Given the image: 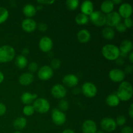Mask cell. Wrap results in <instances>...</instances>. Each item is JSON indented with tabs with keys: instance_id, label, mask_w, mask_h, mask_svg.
I'll use <instances>...</instances> for the list:
<instances>
[{
	"instance_id": "cell-1",
	"label": "cell",
	"mask_w": 133,
	"mask_h": 133,
	"mask_svg": "<svg viewBox=\"0 0 133 133\" xmlns=\"http://www.w3.org/2000/svg\"><path fill=\"white\" fill-rule=\"evenodd\" d=\"M116 95L120 101H129L133 96V88L131 83L125 81L122 82L118 87Z\"/></svg>"
},
{
	"instance_id": "cell-2",
	"label": "cell",
	"mask_w": 133,
	"mask_h": 133,
	"mask_svg": "<svg viewBox=\"0 0 133 133\" xmlns=\"http://www.w3.org/2000/svg\"><path fill=\"white\" fill-rule=\"evenodd\" d=\"M119 49L117 45L112 44H108L104 45L101 49L103 56L108 61H116L119 57Z\"/></svg>"
},
{
	"instance_id": "cell-3",
	"label": "cell",
	"mask_w": 133,
	"mask_h": 133,
	"mask_svg": "<svg viewBox=\"0 0 133 133\" xmlns=\"http://www.w3.org/2000/svg\"><path fill=\"white\" fill-rule=\"evenodd\" d=\"M15 49L9 45L0 47V63H8L15 57Z\"/></svg>"
},
{
	"instance_id": "cell-4",
	"label": "cell",
	"mask_w": 133,
	"mask_h": 133,
	"mask_svg": "<svg viewBox=\"0 0 133 133\" xmlns=\"http://www.w3.org/2000/svg\"><path fill=\"white\" fill-rule=\"evenodd\" d=\"M34 109L35 111L40 114H45L47 113L50 109V103L49 101L45 98L43 97H39L37 98L33 102Z\"/></svg>"
},
{
	"instance_id": "cell-5",
	"label": "cell",
	"mask_w": 133,
	"mask_h": 133,
	"mask_svg": "<svg viewBox=\"0 0 133 133\" xmlns=\"http://www.w3.org/2000/svg\"><path fill=\"white\" fill-rule=\"evenodd\" d=\"M89 20L97 27H102L106 25V15L100 10H95L89 16Z\"/></svg>"
},
{
	"instance_id": "cell-6",
	"label": "cell",
	"mask_w": 133,
	"mask_h": 133,
	"mask_svg": "<svg viewBox=\"0 0 133 133\" xmlns=\"http://www.w3.org/2000/svg\"><path fill=\"white\" fill-rule=\"evenodd\" d=\"M81 92L84 96L89 98L95 97L97 93V88L94 83L91 82H86L83 84Z\"/></svg>"
},
{
	"instance_id": "cell-7",
	"label": "cell",
	"mask_w": 133,
	"mask_h": 133,
	"mask_svg": "<svg viewBox=\"0 0 133 133\" xmlns=\"http://www.w3.org/2000/svg\"><path fill=\"white\" fill-rule=\"evenodd\" d=\"M100 126L103 131L108 132H113L115 131L117 127L115 119L110 117L103 118L100 122Z\"/></svg>"
},
{
	"instance_id": "cell-8",
	"label": "cell",
	"mask_w": 133,
	"mask_h": 133,
	"mask_svg": "<svg viewBox=\"0 0 133 133\" xmlns=\"http://www.w3.org/2000/svg\"><path fill=\"white\" fill-rule=\"evenodd\" d=\"M37 75L42 81H48L53 76V70L48 65H44L38 69Z\"/></svg>"
},
{
	"instance_id": "cell-9",
	"label": "cell",
	"mask_w": 133,
	"mask_h": 133,
	"mask_svg": "<svg viewBox=\"0 0 133 133\" xmlns=\"http://www.w3.org/2000/svg\"><path fill=\"white\" fill-rule=\"evenodd\" d=\"M51 118L53 123L57 125H62L66 121V114L58 109H53L51 112Z\"/></svg>"
},
{
	"instance_id": "cell-10",
	"label": "cell",
	"mask_w": 133,
	"mask_h": 133,
	"mask_svg": "<svg viewBox=\"0 0 133 133\" xmlns=\"http://www.w3.org/2000/svg\"><path fill=\"white\" fill-rule=\"evenodd\" d=\"M109 79L114 83H122L125 78V74L119 68L112 69L109 73Z\"/></svg>"
},
{
	"instance_id": "cell-11",
	"label": "cell",
	"mask_w": 133,
	"mask_h": 133,
	"mask_svg": "<svg viewBox=\"0 0 133 133\" xmlns=\"http://www.w3.org/2000/svg\"><path fill=\"white\" fill-rule=\"evenodd\" d=\"M121 21L122 18L116 11H112L106 16V25L108 27H115Z\"/></svg>"
},
{
	"instance_id": "cell-12",
	"label": "cell",
	"mask_w": 133,
	"mask_h": 133,
	"mask_svg": "<svg viewBox=\"0 0 133 133\" xmlns=\"http://www.w3.org/2000/svg\"><path fill=\"white\" fill-rule=\"evenodd\" d=\"M51 92L55 98L62 99L67 94V90L62 84H57L53 86L51 90Z\"/></svg>"
},
{
	"instance_id": "cell-13",
	"label": "cell",
	"mask_w": 133,
	"mask_h": 133,
	"mask_svg": "<svg viewBox=\"0 0 133 133\" xmlns=\"http://www.w3.org/2000/svg\"><path fill=\"white\" fill-rule=\"evenodd\" d=\"M38 46L40 50L44 53H49L53 46V40L48 36H44L40 40Z\"/></svg>"
},
{
	"instance_id": "cell-14",
	"label": "cell",
	"mask_w": 133,
	"mask_h": 133,
	"mask_svg": "<svg viewBox=\"0 0 133 133\" xmlns=\"http://www.w3.org/2000/svg\"><path fill=\"white\" fill-rule=\"evenodd\" d=\"M118 12L121 18H123L124 19L131 18V16L132 14V5L128 3H123L119 6Z\"/></svg>"
},
{
	"instance_id": "cell-15",
	"label": "cell",
	"mask_w": 133,
	"mask_h": 133,
	"mask_svg": "<svg viewBox=\"0 0 133 133\" xmlns=\"http://www.w3.org/2000/svg\"><path fill=\"white\" fill-rule=\"evenodd\" d=\"M22 28L25 32H32L37 28V23L32 18H26L22 22Z\"/></svg>"
},
{
	"instance_id": "cell-16",
	"label": "cell",
	"mask_w": 133,
	"mask_h": 133,
	"mask_svg": "<svg viewBox=\"0 0 133 133\" xmlns=\"http://www.w3.org/2000/svg\"><path fill=\"white\" fill-rule=\"evenodd\" d=\"M97 127L96 122L92 119H87L82 125L83 133H96Z\"/></svg>"
},
{
	"instance_id": "cell-17",
	"label": "cell",
	"mask_w": 133,
	"mask_h": 133,
	"mask_svg": "<svg viewBox=\"0 0 133 133\" xmlns=\"http://www.w3.org/2000/svg\"><path fill=\"white\" fill-rule=\"evenodd\" d=\"M62 83L66 87H70V88H74L78 84L79 79L74 74H67L64 76L62 79Z\"/></svg>"
},
{
	"instance_id": "cell-18",
	"label": "cell",
	"mask_w": 133,
	"mask_h": 133,
	"mask_svg": "<svg viewBox=\"0 0 133 133\" xmlns=\"http://www.w3.org/2000/svg\"><path fill=\"white\" fill-rule=\"evenodd\" d=\"M35 80L33 74L29 72H25L22 74L18 78L19 83L22 86H28L32 83Z\"/></svg>"
},
{
	"instance_id": "cell-19",
	"label": "cell",
	"mask_w": 133,
	"mask_h": 133,
	"mask_svg": "<svg viewBox=\"0 0 133 133\" xmlns=\"http://www.w3.org/2000/svg\"><path fill=\"white\" fill-rule=\"evenodd\" d=\"M78 41L82 44H86L88 42L91 38V34L88 30L83 29L78 31L77 35Z\"/></svg>"
},
{
	"instance_id": "cell-20",
	"label": "cell",
	"mask_w": 133,
	"mask_h": 133,
	"mask_svg": "<svg viewBox=\"0 0 133 133\" xmlns=\"http://www.w3.org/2000/svg\"><path fill=\"white\" fill-rule=\"evenodd\" d=\"M38 98L36 94H32L31 92H24L21 96V101L25 105H31Z\"/></svg>"
},
{
	"instance_id": "cell-21",
	"label": "cell",
	"mask_w": 133,
	"mask_h": 133,
	"mask_svg": "<svg viewBox=\"0 0 133 133\" xmlns=\"http://www.w3.org/2000/svg\"><path fill=\"white\" fill-rule=\"evenodd\" d=\"M94 3L91 1L86 0L81 3V13L87 16H90L94 10Z\"/></svg>"
},
{
	"instance_id": "cell-22",
	"label": "cell",
	"mask_w": 133,
	"mask_h": 133,
	"mask_svg": "<svg viewBox=\"0 0 133 133\" xmlns=\"http://www.w3.org/2000/svg\"><path fill=\"white\" fill-rule=\"evenodd\" d=\"M133 49L132 42L130 40H124L121 42L119 49L120 53L127 54L131 53Z\"/></svg>"
},
{
	"instance_id": "cell-23",
	"label": "cell",
	"mask_w": 133,
	"mask_h": 133,
	"mask_svg": "<svg viewBox=\"0 0 133 133\" xmlns=\"http://www.w3.org/2000/svg\"><path fill=\"white\" fill-rule=\"evenodd\" d=\"M23 13L27 18H31L36 14V6L31 3H27L23 7Z\"/></svg>"
},
{
	"instance_id": "cell-24",
	"label": "cell",
	"mask_w": 133,
	"mask_h": 133,
	"mask_svg": "<svg viewBox=\"0 0 133 133\" xmlns=\"http://www.w3.org/2000/svg\"><path fill=\"white\" fill-rule=\"evenodd\" d=\"M114 5L112 2L111 0H106L104 1L100 6V11L103 14H109L114 10Z\"/></svg>"
},
{
	"instance_id": "cell-25",
	"label": "cell",
	"mask_w": 133,
	"mask_h": 133,
	"mask_svg": "<svg viewBox=\"0 0 133 133\" xmlns=\"http://www.w3.org/2000/svg\"><path fill=\"white\" fill-rule=\"evenodd\" d=\"M105 102L107 105L111 107H115L119 105L120 100L117 96L116 94H109L105 99Z\"/></svg>"
},
{
	"instance_id": "cell-26",
	"label": "cell",
	"mask_w": 133,
	"mask_h": 133,
	"mask_svg": "<svg viewBox=\"0 0 133 133\" xmlns=\"http://www.w3.org/2000/svg\"><path fill=\"white\" fill-rule=\"evenodd\" d=\"M27 119L24 117H18L14 119L13 122V127L18 131L22 130L25 128L27 125Z\"/></svg>"
},
{
	"instance_id": "cell-27",
	"label": "cell",
	"mask_w": 133,
	"mask_h": 133,
	"mask_svg": "<svg viewBox=\"0 0 133 133\" xmlns=\"http://www.w3.org/2000/svg\"><path fill=\"white\" fill-rule=\"evenodd\" d=\"M102 36L104 38H105L106 40H112L115 37V31H114V29L110 27H104L103 29L102 30Z\"/></svg>"
},
{
	"instance_id": "cell-28",
	"label": "cell",
	"mask_w": 133,
	"mask_h": 133,
	"mask_svg": "<svg viewBox=\"0 0 133 133\" xmlns=\"http://www.w3.org/2000/svg\"><path fill=\"white\" fill-rule=\"evenodd\" d=\"M15 64L19 69H24L28 65V61L26 57L20 55L16 57Z\"/></svg>"
},
{
	"instance_id": "cell-29",
	"label": "cell",
	"mask_w": 133,
	"mask_h": 133,
	"mask_svg": "<svg viewBox=\"0 0 133 133\" xmlns=\"http://www.w3.org/2000/svg\"><path fill=\"white\" fill-rule=\"evenodd\" d=\"M75 21L78 25H84L87 24L89 22V18L88 16L83 14V13H79L77 15L75 16Z\"/></svg>"
},
{
	"instance_id": "cell-30",
	"label": "cell",
	"mask_w": 133,
	"mask_h": 133,
	"mask_svg": "<svg viewBox=\"0 0 133 133\" xmlns=\"http://www.w3.org/2000/svg\"><path fill=\"white\" fill-rule=\"evenodd\" d=\"M9 16V10L5 7L0 6V24L6 22Z\"/></svg>"
},
{
	"instance_id": "cell-31",
	"label": "cell",
	"mask_w": 133,
	"mask_h": 133,
	"mask_svg": "<svg viewBox=\"0 0 133 133\" xmlns=\"http://www.w3.org/2000/svg\"><path fill=\"white\" fill-rule=\"evenodd\" d=\"M66 5L68 9L71 11L75 10L79 6V0H67L66 1Z\"/></svg>"
},
{
	"instance_id": "cell-32",
	"label": "cell",
	"mask_w": 133,
	"mask_h": 133,
	"mask_svg": "<svg viewBox=\"0 0 133 133\" xmlns=\"http://www.w3.org/2000/svg\"><path fill=\"white\" fill-rule=\"evenodd\" d=\"M35 110L34 109L33 106L31 105H25L24 107L23 108V113L25 116H31L34 114Z\"/></svg>"
},
{
	"instance_id": "cell-33",
	"label": "cell",
	"mask_w": 133,
	"mask_h": 133,
	"mask_svg": "<svg viewBox=\"0 0 133 133\" xmlns=\"http://www.w3.org/2000/svg\"><path fill=\"white\" fill-rule=\"evenodd\" d=\"M69 109V103L66 100L62 99L59 101L58 103V109L62 112L67 111Z\"/></svg>"
},
{
	"instance_id": "cell-34",
	"label": "cell",
	"mask_w": 133,
	"mask_h": 133,
	"mask_svg": "<svg viewBox=\"0 0 133 133\" xmlns=\"http://www.w3.org/2000/svg\"><path fill=\"white\" fill-rule=\"evenodd\" d=\"M61 65V60L58 59V58H55L53 59H52V61H51V66L50 67L53 70H57L60 68Z\"/></svg>"
},
{
	"instance_id": "cell-35",
	"label": "cell",
	"mask_w": 133,
	"mask_h": 133,
	"mask_svg": "<svg viewBox=\"0 0 133 133\" xmlns=\"http://www.w3.org/2000/svg\"><path fill=\"white\" fill-rule=\"evenodd\" d=\"M28 70L31 74L36 72L38 70V65L36 62H31L28 64Z\"/></svg>"
},
{
	"instance_id": "cell-36",
	"label": "cell",
	"mask_w": 133,
	"mask_h": 133,
	"mask_svg": "<svg viewBox=\"0 0 133 133\" xmlns=\"http://www.w3.org/2000/svg\"><path fill=\"white\" fill-rule=\"evenodd\" d=\"M126 118L123 115L118 116L115 119L117 126H123L126 123Z\"/></svg>"
},
{
	"instance_id": "cell-37",
	"label": "cell",
	"mask_w": 133,
	"mask_h": 133,
	"mask_svg": "<svg viewBox=\"0 0 133 133\" xmlns=\"http://www.w3.org/2000/svg\"><path fill=\"white\" fill-rule=\"evenodd\" d=\"M116 29L118 31V32H120V33H123V32H125L126 31H127V29L126 28V27L125 26V25L123 24V22H121L120 23H118L116 26L115 27Z\"/></svg>"
},
{
	"instance_id": "cell-38",
	"label": "cell",
	"mask_w": 133,
	"mask_h": 133,
	"mask_svg": "<svg viewBox=\"0 0 133 133\" xmlns=\"http://www.w3.org/2000/svg\"><path fill=\"white\" fill-rule=\"evenodd\" d=\"M41 32H45L48 30V26L46 23H40L39 24H37V28Z\"/></svg>"
},
{
	"instance_id": "cell-39",
	"label": "cell",
	"mask_w": 133,
	"mask_h": 133,
	"mask_svg": "<svg viewBox=\"0 0 133 133\" xmlns=\"http://www.w3.org/2000/svg\"><path fill=\"white\" fill-rule=\"evenodd\" d=\"M123 24L126 27L127 29H131L132 26V21L131 18H125L124 21H123Z\"/></svg>"
},
{
	"instance_id": "cell-40",
	"label": "cell",
	"mask_w": 133,
	"mask_h": 133,
	"mask_svg": "<svg viewBox=\"0 0 133 133\" xmlns=\"http://www.w3.org/2000/svg\"><path fill=\"white\" fill-rule=\"evenodd\" d=\"M55 2V1L54 0H38L37 1V3L38 4H40L42 5H52Z\"/></svg>"
},
{
	"instance_id": "cell-41",
	"label": "cell",
	"mask_w": 133,
	"mask_h": 133,
	"mask_svg": "<svg viewBox=\"0 0 133 133\" xmlns=\"http://www.w3.org/2000/svg\"><path fill=\"white\" fill-rule=\"evenodd\" d=\"M6 107L3 103L0 102V116H2L6 113Z\"/></svg>"
},
{
	"instance_id": "cell-42",
	"label": "cell",
	"mask_w": 133,
	"mask_h": 133,
	"mask_svg": "<svg viewBox=\"0 0 133 133\" xmlns=\"http://www.w3.org/2000/svg\"><path fill=\"white\" fill-rule=\"evenodd\" d=\"M132 129L129 126H125L121 130V133H132Z\"/></svg>"
},
{
	"instance_id": "cell-43",
	"label": "cell",
	"mask_w": 133,
	"mask_h": 133,
	"mask_svg": "<svg viewBox=\"0 0 133 133\" xmlns=\"http://www.w3.org/2000/svg\"><path fill=\"white\" fill-rule=\"evenodd\" d=\"M132 68L133 67L132 65H128V66H126L125 68V71H124L125 74L126 73L127 74H131L132 72Z\"/></svg>"
},
{
	"instance_id": "cell-44",
	"label": "cell",
	"mask_w": 133,
	"mask_h": 133,
	"mask_svg": "<svg viewBox=\"0 0 133 133\" xmlns=\"http://www.w3.org/2000/svg\"><path fill=\"white\" fill-rule=\"evenodd\" d=\"M116 64L118 66H122V65L124 64L125 63V60L123 58H121V57H119V58H117L116 60L115 61Z\"/></svg>"
},
{
	"instance_id": "cell-45",
	"label": "cell",
	"mask_w": 133,
	"mask_h": 133,
	"mask_svg": "<svg viewBox=\"0 0 133 133\" xmlns=\"http://www.w3.org/2000/svg\"><path fill=\"white\" fill-rule=\"evenodd\" d=\"M128 114L131 119L133 118V104H131V105H130L129 108Z\"/></svg>"
},
{
	"instance_id": "cell-46",
	"label": "cell",
	"mask_w": 133,
	"mask_h": 133,
	"mask_svg": "<svg viewBox=\"0 0 133 133\" xmlns=\"http://www.w3.org/2000/svg\"><path fill=\"white\" fill-rule=\"evenodd\" d=\"M81 89L80 88H79V87H74V88H73V90H72V92L73 94H74V95H78L79 94H80L81 92Z\"/></svg>"
},
{
	"instance_id": "cell-47",
	"label": "cell",
	"mask_w": 133,
	"mask_h": 133,
	"mask_svg": "<svg viewBox=\"0 0 133 133\" xmlns=\"http://www.w3.org/2000/svg\"><path fill=\"white\" fill-rule=\"evenodd\" d=\"M29 52L30 51L29 50V49H27V48H23L22 51V55L23 56L26 57V56L28 55L29 54Z\"/></svg>"
},
{
	"instance_id": "cell-48",
	"label": "cell",
	"mask_w": 133,
	"mask_h": 133,
	"mask_svg": "<svg viewBox=\"0 0 133 133\" xmlns=\"http://www.w3.org/2000/svg\"><path fill=\"white\" fill-rule=\"evenodd\" d=\"M128 58H129V60L130 62H131V63H132L133 62V53H132V51H131V53H129Z\"/></svg>"
},
{
	"instance_id": "cell-49",
	"label": "cell",
	"mask_w": 133,
	"mask_h": 133,
	"mask_svg": "<svg viewBox=\"0 0 133 133\" xmlns=\"http://www.w3.org/2000/svg\"><path fill=\"white\" fill-rule=\"evenodd\" d=\"M112 2L113 3L114 5H119L122 3V0H112Z\"/></svg>"
},
{
	"instance_id": "cell-50",
	"label": "cell",
	"mask_w": 133,
	"mask_h": 133,
	"mask_svg": "<svg viewBox=\"0 0 133 133\" xmlns=\"http://www.w3.org/2000/svg\"><path fill=\"white\" fill-rule=\"evenodd\" d=\"M62 133H75V132H74V131H73L72 129H66L64 130Z\"/></svg>"
},
{
	"instance_id": "cell-51",
	"label": "cell",
	"mask_w": 133,
	"mask_h": 133,
	"mask_svg": "<svg viewBox=\"0 0 133 133\" xmlns=\"http://www.w3.org/2000/svg\"><path fill=\"white\" fill-rule=\"evenodd\" d=\"M4 79H5V76H4L3 74L1 71H0V84L3 82Z\"/></svg>"
},
{
	"instance_id": "cell-52",
	"label": "cell",
	"mask_w": 133,
	"mask_h": 133,
	"mask_svg": "<svg viewBox=\"0 0 133 133\" xmlns=\"http://www.w3.org/2000/svg\"><path fill=\"white\" fill-rule=\"evenodd\" d=\"M42 9H43V5H40V4H39L38 5H37V6H36V10H41Z\"/></svg>"
},
{
	"instance_id": "cell-53",
	"label": "cell",
	"mask_w": 133,
	"mask_h": 133,
	"mask_svg": "<svg viewBox=\"0 0 133 133\" xmlns=\"http://www.w3.org/2000/svg\"><path fill=\"white\" fill-rule=\"evenodd\" d=\"M96 133H106V132H105V131H103V130H98V131H97Z\"/></svg>"
},
{
	"instance_id": "cell-54",
	"label": "cell",
	"mask_w": 133,
	"mask_h": 133,
	"mask_svg": "<svg viewBox=\"0 0 133 133\" xmlns=\"http://www.w3.org/2000/svg\"><path fill=\"white\" fill-rule=\"evenodd\" d=\"M14 133H22V132H20L19 131H15V132H14Z\"/></svg>"
}]
</instances>
